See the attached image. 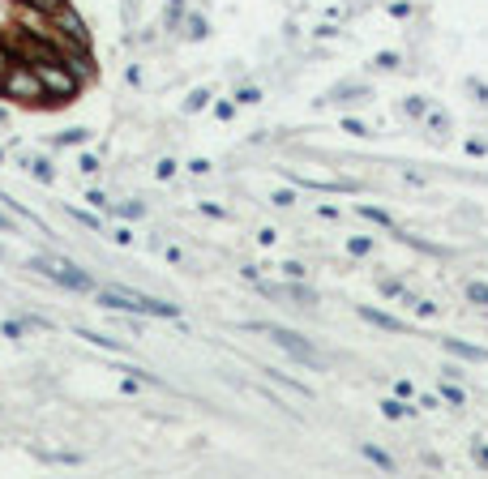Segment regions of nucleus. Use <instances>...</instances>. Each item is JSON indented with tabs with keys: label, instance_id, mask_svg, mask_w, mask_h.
I'll return each mask as SVG.
<instances>
[{
	"label": "nucleus",
	"instance_id": "1",
	"mask_svg": "<svg viewBox=\"0 0 488 479\" xmlns=\"http://www.w3.org/2000/svg\"><path fill=\"white\" fill-rule=\"evenodd\" d=\"M94 304L107 308V312H133V317H163V321H180V304L158 300V295H146V291L125 287V283L94 287Z\"/></svg>",
	"mask_w": 488,
	"mask_h": 479
},
{
	"label": "nucleus",
	"instance_id": "2",
	"mask_svg": "<svg viewBox=\"0 0 488 479\" xmlns=\"http://www.w3.org/2000/svg\"><path fill=\"white\" fill-rule=\"evenodd\" d=\"M26 270H35L39 279L56 283V287H65V291H82V295L99 287L90 270H82L77 261H69V257H61V253H51V257H26Z\"/></svg>",
	"mask_w": 488,
	"mask_h": 479
},
{
	"label": "nucleus",
	"instance_id": "3",
	"mask_svg": "<svg viewBox=\"0 0 488 479\" xmlns=\"http://www.w3.org/2000/svg\"><path fill=\"white\" fill-rule=\"evenodd\" d=\"M0 94L26 103V108H47V94H43V86H39L30 60H22V56H13L5 69H0Z\"/></svg>",
	"mask_w": 488,
	"mask_h": 479
},
{
	"label": "nucleus",
	"instance_id": "4",
	"mask_svg": "<svg viewBox=\"0 0 488 479\" xmlns=\"http://www.w3.org/2000/svg\"><path fill=\"white\" fill-rule=\"evenodd\" d=\"M249 330H253V334H265L279 351H287V355H292L296 364H304V368H321V364H325L321 351H317L300 330H287V326H275V321H249Z\"/></svg>",
	"mask_w": 488,
	"mask_h": 479
},
{
	"label": "nucleus",
	"instance_id": "5",
	"mask_svg": "<svg viewBox=\"0 0 488 479\" xmlns=\"http://www.w3.org/2000/svg\"><path fill=\"white\" fill-rule=\"evenodd\" d=\"M56 56L65 60V69L82 82V86H90L94 77H99V69H94V56H90V47H61Z\"/></svg>",
	"mask_w": 488,
	"mask_h": 479
},
{
	"label": "nucleus",
	"instance_id": "6",
	"mask_svg": "<svg viewBox=\"0 0 488 479\" xmlns=\"http://www.w3.org/2000/svg\"><path fill=\"white\" fill-rule=\"evenodd\" d=\"M373 90H368V82H339V86H330L321 98H317V108H330V103H339V108H347V103H364Z\"/></svg>",
	"mask_w": 488,
	"mask_h": 479
},
{
	"label": "nucleus",
	"instance_id": "7",
	"mask_svg": "<svg viewBox=\"0 0 488 479\" xmlns=\"http://www.w3.org/2000/svg\"><path fill=\"white\" fill-rule=\"evenodd\" d=\"M18 167H22L30 180H39V184H56V163H51L47 154H22V150H18Z\"/></svg>",
	"mask_w": 488,
	"mask_h": 479
},
{
	"label": "nucleus",
	"instance_id": "8",
	"mask_svg": "<svg viewBox=\"0 0 488 479\" xmlns=\"http://www.w3.org/2000/svg\"><path fill=\"white\" fill-rule=\"evenodd\" d=\"M360 321L377 326L382 334H407V321H403V317H394V312H382V308H368V304H360Z\"/></svg>",
	"mask_w": 488,
	"mask_h": 479
},
{
	"label": "nucleus",
	"instance_id": "9",
	"mask_svg": "<svg viewBox=\"0 0 488 479\" xmlns=\"http://www.w3.org/2000/svg\"><path fill=\"white\" fill-rule=\"evenodd\" d=\"M442 347L463 364H488V347H475V343H463V338H442Z\"/></svg>",
	"mask_w": 488,
	"mask_h": 479
},
{
	"label": "nucleus",
	"instance_id": "10",
	"mask_svg": "<svg viewBox=\"0 0 488 479\" xmlns=\"http://www.w3.org/2000/svg\"><path fill=\"white\" fill-rule=\"evenodd\" d=\"M180 34H184L189 43H206V39H210V22H206V13L184 9V26H180Z\"/></svg>",
	"mask_w": 488,
	"mask_h": 479
},
{
	"label": "nucleus",
	"instance_id": "11",
	"mask_svg": "<svg viewBox=\"0 0 488 479\" xmlns=\"http://www.w3.org/2000/svg\"><path fill=\"white\" fill-rule=\"evenodd\" d=\"M283 287V300H292V304H300V308H313L317 304V291L304 283V279H287V283H279Z\"/></svg>",
	"mask_w": 488,
	"mask_h": 479
},
{
	"label": "nucleus",
	"instance_id": "12",
	"mask_svg": "<svg viewBox=\"0 0 488 479\" xmlns=\"http://www.w3.org/2000/svg\"><path fill=\"white\" fill-rule=\"evenodd\" d=\"M73 334H77V338H86L90 347H103V351H116V355H125V343H120V338H112V334H99V330H86V326H77Z\"/></svg>",
	"mask_w": 488,
	"mask_h": 479
},
{
	"label": "nucleus",
	"instance_id": "13",
	"mask_svg": "<svg viewBox=\"0 0 488 479\" xmlns=\"http://www.w3.org/2000/svg\"><path fill=\"white\" fill-rule=\"evenodd\" d=\"M424 129L437 137V141H446V137H450V116L437 112V108H428V112H424Z\"/></svg>",
	"mask_w": 488,
	"mask_h": 479
},
{
	"label": "nucleus",
	"instance_id": "14",
	"mask_svg": "<svg viewBox=\"0 0 488 479\" xmlns=\"http://www.w3.org/2000/svg\"><path fill=\"white\" fill-rule=\"evenodd\" d=\"M65 215H69V219H73L77 227H86L90 236H99V231H103V219H99V215H90V210H77V205H65Z\"/></svg>",
	"mask_w": 488,
	"mask_h": 479
},
{
	"label": "nucleus",
	"instance_id": "15",
	"mask_svg": "<svg viewBox=\"0 0 488 479\" xmlns=\"http://www.w3.org/2000/svg\"><path fill=\"white\" fill-rule=\"evenodd\" d=\"M356 215L368 219V223H377V227H390V231H394V215H386L382 205H360V201H356Z\"/></svg>",
	"mask_w": 488,
	"mask_h": 479
},
{
	"label": "nucleus",
	"instance_id": "16",
	"mask_svg": "<svg viewBox=\"0 0 488 479\" xmlns=\"http://www.w3.org/2000/svg\"><path fill=\"white\" fill-rule=\"evenodd\" d=\"M377 291H382L386 300H403V304H411V291H407L403 279H382V283H377Z\"/></svg>",
	"mask_w": 488,
	"mask_h": 479
},
{
	"label": "nucleus",
	"instance_id": "17",
	"mask_svg": "<svg viewBox=\"0 0 488 479\" xmlns=\"http://www.w3.org/2000/svg\"><path fill=\"white\" fill-rule=\"evenodd\" d=\"M382 415H386V419H407V415H415V407H407V398L394 394V398L382 402Z\"/></svg>",
	"mask_w": 488,
	"mask_h": 479
},
{
	"label": "nucleus",
	"instance_id": "18",
	"mask_svg": "<svg viewBox=\"0 0 488 479\" xmlns=\"http://www.w3.org/2000/svg\"><path fill=\"white\" fill-rule=\"evenodd\" d=\"M90 141V129H65V133H56V137H51V146H86Z\"/></svg>",
	"mask_w": 488,
	"mask_h": 479
},
{
	"label": "nucleus",
	"instance_id": "19",
	"mask_svg": "<svg viewBox=\"0 0 488 479\" xmlns=\"http://www.w3.org/2000/svg\"><path fill=\"white\" fill-rule=\"evenodd\" d=\"M112 210H116V215H120L125 223H137V219H146V201H137V197H133V201H120V205H112Z\"/></svg>",
	"mask_w": 488,
	"mask_h": 479
},
{
	"label": "nucleus",
	"instance_id": "20",
	"mask_svg": "<svg viewBox=\"0 0 488 479\" xmlns=\"http://www.w3.org/2000/svg\"><path fill=\"white\" fill-rule=\"evenodd\" d=\"M210 98H214V94H210L206 86L189 90V98H184V112H189V116H193V112H206V108H210Z\"/></svg>",
	"mask_w": 488,
	"mask_h": 479
},
{
	"label": "nucleus",
	"instance_id": "21",
	"mask_svg": "<svg viewBox=\"0 0 488 479\" xmlns=\"http://www.w3.org/2000/svg\"><path fill=\"white\" fill-rule=\"evenodd\" d=\"M360 454H364L373 466H382V471H394V458H390L386 449H377V445H368V441H364V445H360Z\"/></svg>",
	"mask_w": 488,
	"mask_h": 479
},
{
	"label": "nucleus",
	"instance_id": "22",
	"mask_svg": "<svg viewBox=\"0 0 488 479\" xmlns=\"http://www.w3.org/2000/svg\"><path fill=\"white\" fill-rule=\"evenodd\" d=\"M403 112H407L411 120H424V112H428V98H424V94H407V98H403Z\"/></svg>",
	"mask_w": 488,
	"mask_h": 479
},
{
	"label": "nucleus",
	"instance_id": "23",
	"mask_svg": "<svg viewBox=\"0 0 488 479\" xmlns=\"http://www.w3.org/2000/svg\"><path fill=\"white\" fill-rule=\"evenodd\" d=\"M442 398H446L450 407H467V394H463V385H458V381H450V377L442 381Z\"/></svg>",
	"mask_w": 488,
	"mask_h": 479
},
{
	"label": "nucleus",
	"instance_id": "24",
	"mask_svg": "<svg viewBox=\"0 0 488 479\" xmlns=\"http://www.w3.org/2000/svg\"><path fill=\"white\" fill-rule=\"evenodd\" d=\"M399 65H403L399 51H377V56H373V69H382V73H394Z\"/></svg>",
	"mask_w": 488,
	"mask_h": 479
},
{
	"label": "nucleus",
	"instance_id": "25",
	"mask_svg": "<svg viewBox=\"0 0 488 479\" xmlns=\"http://www.w3.org/2000/svg\"><path fill=\"white\" fill-rule=\"evenodd\" d=\"M0 334H5V338H26V321H22V317H5V321H0Z\"/></svg>",
	"mask_w": 488,
	"mask_h": 479
},
{
	"label": "nucleus",
	"instance_id": "26",
	"mask_svg": "<svg viewBox=\"0 0 488 479\" xmlns=\"http://www.w3.org/2000/svg\"><path fill=\"white\" fill-rule=\"evenodd\" d=\"M265 372H270V377H275L279 385H287L292 394H300V398H313V390H308V385H300V381H292V377H287V372H275V368H265Z\"/></svg>",
	"mask_w": 488,
	"mask_h": 479
},
{
	"label": "nucleus",
	"instance_id": "27",
	"mask_svg": "<svg viewBox=\"0 0 488 479\" xmlns=\"http://www.w3.org/2000/svg\"><path fill=\"white\" fill-rule=\"evenodd\" d=\"M463 295H467L475 308H488V283H467V287H463Z\"/></svg>",
	"mask_w": 488,
	"mask_h": 479
},
{
	"label": "nucleus",
	"instance_id": "28",
	"mask_svg": "<svg viewBox=\"0 0 488 479\" xmlns=\"http://www.w3.org/2000/svg\"><path fill=\"white\" fill-rule=\"evenodd\" d=\"M18 5H22V9H30V13H43V18H47L51 9H61L65 0H18Z\"/></svg>",
	"mask_w": 488,
	"mask_h": 479
},
{
	"label": "nucleus",
	"instance_id": "29",
	"mask_svg": "<svg viewBox=\"0 0 488 479\" xmlns=\"http://www.w3.org/2000/svg\"><path fill=\"white\" fill-rule=\"evenodd\" d=\"M279 274H283V279H308V265H304V261H292V257H287V261L279 265Z\"/></svg>",
	"mask_w": 488,
	"mask_h": 479
},
{
	"label": "nucleus",
	"instance_id": "30",
	"mask_svg": "<svg viewBox=\"0 0 488 479\" xmlns=\"http://www.w3.org/2000/svg\"><path fill=\"white\" fill-rule=\"evenodd\" d=\"M347 253H351V257H368V253H373V236H351V240H347Z\"/></svg>",
	"mask_w": 488,
	"mask_h": 479
},
{
	"label": "nucleus",
	"instance_id": "31",
	"mask_svg": "<svg viewBox=\"0 0 488 479\" xmlns=\"http://www.w3.org/2000/svg\"><path fill=\"white\" fill-rule=\"evenodd\" d=\"M77 172H82V176H94V172H103L99 154H86V150H82V154H77Z\"/></svg>",
	"mask_w": 488,
	"mask_h": 479
},
{
	"label": "nucleus",
	"instance_id": "32",
	"mask_svg": "<svg viewBox=\"0 0 488 479\" xmlns=\"http://www.w3.org/2000/svg\"><path fill=\"white\" fill-rule=\"evenodd\" d=\"M176 172H180L176 158H158V163H154V176H158V180H176Z\"/></svg>",
	"mask_w": 488,
	"mask_h": 479
},
{
	"label": "nucleus",
	"instance_id": "33",
	"mask_svg": "<svg viewBox=\"0 0 488 479\" xmlns=\"http://www.w3.org/2000/svg\"><path fill=\"white\" fill-rule=\"evenodd\" d=\"M236 103H244V108H257V103H261V90H257V86H240V90H236Z\"/></svg>",
	"mask_w": 488,
	"mask_h": 479
},
{
	"label": "nucleus",
	"instance_id": "34",
	"mask_svg": "<svg viewBox=\"0 0 488 479\" xmlns=\"http://www.w3.org/2000/svg\"><path fill=\"white\" fill-rule=\"evenodd\" d=\"M270 201H275L279 210H292V205L300 201V197H296V184H292V189H279V193H275V197H270Z\"/></svg>",
	"mask_w": 488,
	"mask_h": 479
},
{
	"label": "nucleus",
	"instance_id": "35",
	"mask_svg": "<svg viewBox=\"0 0 488 479\" xmlns=\"http://www.w3.org/2000/svg\"><path fill=\"white\" fill-rule=\"evenodd\" d=\"M411 312H415V317H437V304H432V300H420V295H411Z\"/></svg>",
	"mask_w": 488,
	"mask_h": 479
},
{
	"label": "nucleus",
	"instance_id": "36",
	"mask_svg": "<svg viewBox=\"0 0 488 479\" xmlns=\"http://www.w3.org/2000/svg\"><path fill=\"white\" fill-rule=\"evenodd\" d=\"M467 90L475 94V103H480V108H488V86H484L480 77H467Z\"/></svg>",
	"mask_w": 488,
	"mask_h": 479
},
{
	"label": "nucleus",
	"instance_id": "37",
	"mask_svg": "<svg viewBox=\"0 0 488 479\" xmlns=\"http://www.w3.org/2000/svg\"><path fill=\"white\" fill-rule=\"evenodd\" d=\"M214 116H219V120L227 124V120L236 116V103H232V98H219V103H214Z\"/></svg>",
	"mask_w": 488,
	"mask_h": 479
},
{
	"label": "nucleus",
	"instance_id": "38",
	"mask_svg": "<svg viewBox=\"0 0 488 479\" xmlns=\"http://www.w3.org/2000/svg\"><path fill=\"white\" fill-rule=\"evenodd\" d=\"M343 133H351V137H368V124L356 120V116H347V120H343Z\"/></svg>",
	"mask_w": 488,
	"mask_h": 479
},
{
	"label": "nucleus",
	"instance_id": "39",
	"mask_svg": "<svg viewBox=\"0 0 488 479\" xmlns=\"http://www.w3.org/2000/svg\"><path fill=\"white\" fill-rule=\"evenodd\" d=\"M210 172H214L210 158H189V176H210Z\"/></svg>",
	"mask_w": 488,
	"mask_h": 479
},
{
	"label": "nucleus",
	"instance_id": "40",
	"mask_svg": "<svg viewBox=\"0 0 488 479\" xmlns=\"http://www.w3.org/2000/svg\"><path fill=\"white\" fill-rule=\"evenodd\" d=\"M86 201H90L94 210H112V201H107V193H103V189H90V193H86Z\"/></svg>",
	"mask_w": 488,
	"mask_h": 479
},
{
	"label": "nucleus",
	"instance_id": "41",
	"mask_svg": "<svg viewBox=\"0 0 488 479\" xmlns=\"http://www.w3.org/2000/svg\"><path fill=\"white\" fill-rule=\"evenodd\" d=\"M197 210H201L206 219H227V210H223V205H214V201H201Z\"/></svg>",
	"mask_w": 488,
	"mask_h": 479
},
{
	"label": "nucleus",
	"instance_id": "42",
	"mask_svg": "<svg viewBox=\"0 0 488 479\" xmlns=\"http://www.w3.org/2000/svg\"><path fill=\"white\" fill-rule=\"evenodd\" d=\"M471 458H475V466H484V471H488V445H484V441H475V445H471Z\"/></svg>",
	"mask_w": 488,
	"mask_h": 479
},
{
	"label": "nucleus",
	"instance_id": "43",
	"mask_svg": "<svg viewBox=\"0 0 488 479\" xmlns=\"http://www.w3.org/2000/svg\"><path fill=\"white\" fill-rule=\"evenodd\" d=\"M18 227V219L9 215V210H0V236H5V231H13Z\"/></svg>",
	"mask_w": 488,
	"mask_h": 479
},
{
	"label": "nucleus",
	"instance_id": "44",
	"mask_svg": "<svg viewBox=\"0 0 488 479\" xmlns=\"http://www.w3.org/2000/svg\"><path fill=\"white\" fill-rule=\"evenodd\" d=\"M112 240L125 248V244H133V231H129V227H116V231H112Z\"/></svg>",
	"mask_w": 488,
	"mask_h": 479
},
{
	"label": "nucleus",
	"instance_id": "45",
	"mask_svg": "<svg viewBox=\"0 0 488 479\" xmlns=\"http://www.w3.org/2000/svg\"><path fill=\"white\" fill-rule=\"evenodd\" d=\"M257 240H261V244H275V240H279V231H275V227H261V231H257Z\"/></svg>",
	"mask_w": 488,
	"mask_h": 479
},
{
	"label": "nucleus",
	"instance_id": "46",
	"mask_svg": "<svg viewBox=\"0 0 488 479\" xmlns=\"http://www.w3.org/2000/svg\"><path fill=\"white\" fill-rule=\"evenodd\" d=\"M317 215H321L325 223H334V219H339V210H334V205H317Z\"/></svg>",
	"mask_w": 488,
	"mask_h": 479
},
{
	"label": "nucleus",
	"instance_id": "47",
	"mask_svg": "<svg viewBox=\"0 0 488 479\" xmlns=\"http://www.w3.org/2000/svg\"><path fill=\"white\" fill-rule=\"evenodd\" d=\"M394 394H399V398H411V381H407V377H403V381H394Z\"/></svg>",
	"mask_w": 488,
	"mask_h": 479
},
{
	"label": "nucleus",
	"instance_id": "48",
	"mask_svg": "<svg viewBox=\"0 0 488 479\" xmlns=\"http://www.w3.org/2000/svg\"><path fill=\"white\" fill-rule=\"evenodd\" d=\"M442 377H450V381H458V377H463V368H458V364H446V368H442Z\"/></svg>",
	"mask_w": 488,
	"mask_h": 479
},
{
	"label": "nucleus",
	"instance_id": "49",
	"mask_svg": "<svg viewBox=\"0 0 488 479\" xmlns=\"http://www.w3.org/2000/svg\"><path fill=\"white\" fill-rule=\"evenodd\" d=\"M420 407H428V411H437V407H442V398H437V394H424V398H420Z\"/></svg>",
	"mask_w": 488,
	"mask_h": 479
},
{
	"label": "nucleus",
	"instance_id": "50",
	"mask_svg": "<svg viewBox=\"0 0 488 479\" xmlns=\"http://www.w3.org/2000/svg\"><path fill=\"white\" fill-rule=\"evenodd\" d=\"M163 257H168L172 265H180V261H184V253H180V248H163Z\"/></svg>",
	"mask_w": 488,
	"mask_h": 479
},
{
	"label": "nucleus",
	"instance_id": "51",
	"mask_svg": "<svg viewBox=\"0 0 488 479\" xmlns=\"http://www.w3.org/2000/svg\"><path fill=\"white\" fill-rule=\"evenodd\" d=\"M9 60H13V51H0V69H5Z\"/></svg>",
	"mask_w": 488,
	"mask_h": 479
},
{
	"label": "nucleus",
	"instance_id": "52",
	"mask_svg": "<svg viewBox=\"0 0 488 479\" xmlns=\"http://www.w3.org/2000/svg\"><path fill=\"white\" fill-rule=\"evenodd\" d=\"M0 129H9V112L5 108H0Z\"/></svg>",
	"mask_w": 488,
	"mask_h": 479
},
{
	"label": "nucleus",
	"instance_id": "53",
	"mask_svg": "<svg viewBox=\"0 0 488 479\" xmlns=\"http://www.w3.org/2000/svg\"><path fill=\"white\" fill-rule=\"evenodd\" d=\"M168 5H189V0H168Z\"/></svg>",
	"mask_w": 488,
	"mask_h": 479
},
{
	"label": "nucleus",
	"instance_id": "54",
	"mask_svg": "<svg viewBox=\"0 0 488 479\" xmlns=\"http://www.w3.org/2000/svg\"><path fill=\"white\" fill-rule=\"evenodd\" d=\"M0 163H5V146H0Z\"/></svg>",
	"mask_w": 488,
	"mask_h": 479
},
{
	"label": "nucleus",
	"instance_id": "55",
	"mask_svg": "<svg viewBox=\"0 0 488 479\" xmlns=\"http://www.w3.org/2000/svg\"><path fill=\"white\" fill-rule=\"evenodd\" d=\"M0 261H5V248H0Z\"/></svg>",
	"mask_w": 488,
	"mask_h": 479
}]
</instances>
